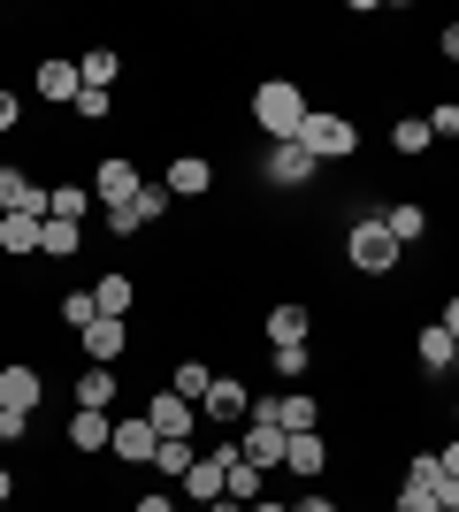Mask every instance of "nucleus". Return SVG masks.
<instances>
[{"label": "nucleus", "mask_w": 459, "mask_h": 512, "mask_svg": "<svg viewBox=\"0 0 459 512\" xmlns=\"http://www.w3.org/2000/svg\"><path fill=\"white\" fill-rule=\"evenodd\" d=\"M306 115H314V107H306V85H291V77H268V85H253V130H261L268 146H291Z\"/></svg>", "instance_id": "1"}, {"label": "nucleus", "mask_w": 459, "mask_h": 512, "mask_svg": "<svg viewBox=\"0 0 459 512\" xmlns=\"http://www.w3.org/2000/svg\"><path fill=\"white\" fill-rule=\"evenodd\" d=\"M291 146H299L314 169H329V161H352V153H360V123H352V115H337V107H314Z\"/></svg>", "instance_id": "2"}, {"label": "nucleus", "mask_w": 459, "mask_h": 512, "mask_svg": "<svg viewBox=\"0 0 459 512\" xmlns=\"http://www.w3.org/2000/svg\"><path fill=\"white\" fill-rule=\"evenodd\" d=\"M345 260L360 268V276H391V268H398V237L383 230V214H352V230H345Z\"/></svg>", "instance_id": "3"}, {"label": "nucleus", "mask_w": 459, "mask_h": 512, "mask_svg": "<svg viewBox=\"0 0 459 512\" xmlns=\"http://www.w3.org/2000/svg\"><path fill=\"white\" fill-rule=\"evenodd\" d=\"M199 421L222 428V436H230V428H245V421H253V390H245L238 375H215V390L199 398Z\"/></svg>", "instance_id": "4"}, {"label": "nucleus", "mask_w": 459, "mask_h": 512, "mask_svg": "<svg viewBox=\"0 0 459 512\" xmlns=\"http://www.w3.org/2000/svg\"><path fill=\"white\" fill-rule=\"evenodd\" d=\"M138 192H146V176H138L131 153H108V161L92 169V199H100V214H108V207H131Z\"/></svg>", "instance_id": "5"}, {"label": "nucleus", "mask_w": 459, "mask_h": 512, "mask_svg": "<svg viewBox=\"0 0 459 512\" xmlns=\"http://www.w3.org/2000/svg\"><path fill=\"white\" fill-rule=\"evenodd\" d=\"M146 421H153V436H161V444H192L199 406H192V398H176V390H153V398H146Z\"/></svg>", "instance_id": "6"}, {"label": "nucleus", "mask_w": 459, "mask_h": 512, "mask_svg": "<svg viewBox=\"0 0 459 512\" xmlns=\"http://www.w3.org/2000/svg\"><path fill=\"white\" fill-rule=\"evenodd\" d=\"M284 451H291V436H284L276 421H245V428H238V459H245V467L284 474Z\"/></svg>", "instance_id": "7"}, {"label": "nucleus", "mask_w": 459, "mask_h": 512, "mask_svg": "<svg viewBox=\"0 0 459 512\" xmlns=\"http://www.w3.org/2000/svg\"><path fill=\"white\" fill-rule=\"evenodd\" d=\"M153 451H161V436H153V421H146V413L115 421V436H108V459H123V467H153Z\"/></svg>", "instance_id": "8"}, {"label": "nucleus", "mask_w": 459, "mask_h": 512, "mask_svg": "<svg viewBox=\"0 0 459 512\" xmlns=\"http://www.w3.org/2000/svg\"><path fill=\"white\" fill-rule=\"evenodd\" d=\"M0 406L39 413V406H46V375H39L31 360H8V367H0Z\"/></svg>", "instance_id": "9"}, {"label": "nucleus", "mask_w": 459, "mask_h": 512, "mask_svg": "<svg viewBox=\"0 0 459 512\" xmlns=\"http://www.w3.org/2000/svg\"><path fill=\"white\" fill-rule=\"evenodd\" d=\"M161 184H169V199H207L215 192V161H207V153H176Z\"/></svg>", "instance_id": "10"}, {"label": "nucleus", "mask_w": 459, "mask_h": 512, "mask_svg": "<svg viewBox=\"0 0 459 512\" xmlns=\"http://www.w3.org/2000/svg\"><path fill=\"white\" fill-rule=\"evenodd\" d=\"M77 344H85V367H115L131 344V321H92V329H77Z\"/></svg>", "instance_id": "11"}, {"label": "nucleus", "mask_w": 459, "mask_h": 512, "mask_svg": "<svg viewBox=\"0 0 459 512\" xmlns=\"http://www.w3.org/2000/svg\"><path fill=\"white\" fill-rule=\"evenodd\" d=\"M284 474H299V482H322V474H329V436H322V428L291 436V451H284Z\"/></svg>", "instance_id": "12"}, {"label": "nucleus", "mask_w": 459, "mask_h": 512, "mask_svg": "<svg viewBox=\"0 0 459 512\" xmlns=\"http://www.w3.org/2000/svg\"><path fill=\"white\" fill-rule=\"evenodd\" d=\"M31 92H39L46 107H77V92H85V77H77V62H39V77H31Z\"/></svg>", "instance_id": "13"}, {"label": "nucleus", "mask_w": 459, "mask_h": 512, "mask_svg": "<svg viewBox=\"0 0 459 512\" xmlns=\"http://www.w3.org/2000/svg\"><path fill=\"white\" fill-rule=\"evenodd\" d=\"M452 352H459V337L444 329V321H421L414 329V360L429 367V375H452Z\"/></svg>", "instance_id": "14"}, {"label": "nucleus", "mask_w": 459, "mask_h": 512, "mask_svg": "<svg viewBox=\"0 0 459 512\" xmlns=\"http://www.w3.org/2000/svg\"><path fill=\"white\" fill-rule=\"evenodd\" d=\"M69 398L85 413H115V398H123V383H115V367H85L77 383H69Z\"/></svg>", "instance_id": "15"}, {"label": "nucleus", "mask_w": 459, "mask_h": 512, "mask_svg": "<svg viewBox=\"0 0 459 512\" xmlns=\"http://www.w3.org/2000/svg\"><path fill=\"white\" fill-rule=\"evenodd\" d=\"M261 169H268V184H284V192H306V184L322 176V169H314V161H306L299 146H268V161H261Z\"/></svg>", "instance_id": "16"}, {"label": "nucleus", "mask_w": 459, "mask_h": 512, "mask_svg": "<svg viewBox=\"0 0 459 512\" xmlns=\"http://www.w3.org/2000/svg\"><path fill=\"white\" fill-rule=\"evenodd\" d=\"M108 436H115V413H85V406L69 413V428H62V444L85 451V459H92V451H108Z\"/></svg>", "instance_id": "17"}, {"label": "nucleus", "mask_w": 459, "mask_h": 512, "mask_svg": "<svg viewBox=\"0 0 459 512\" xmlns=\"http://www.w3.org/2000/svg\"><path fill=\"white\" fill-rule=\"evenodd\" d=\"M92 306H100V321H131V306H138V283L123 276V268H108V276L92 283Z\"/></svg>", "instance_id": "18"}, {"label": "nucleus", "mask_w": 459, "mask_h": 512, "mask_svg": "<svg viewBox=\"0 0 459 512\" xmlns=\"http://www.w3.org/2000/svg\"><path fill=\"white\" fill-rule=\"evenodd\" d=\"M39 237H46L39 214H0V253L8 260H39Z\"/></svg>", "instance_id": "19"}, {"label": "nucleus", "mask_w": 459, "mask_h": 512, "mask_svg": "<svg viewBox=\"0 0 459 512\" xmlns=\"http://www.w3.org/2000/svg\"><path fill=\"white\" fill-rule=\"evenodd\" d=\"M383 230L398 237V253H406V245H421V237H429V207H414V199H391V207H383Z\"/></svg>", "instance_id": "20"}, {"label": "nucleus", "mask_w": 459, "mask_h": 512, "mask_svg": "<svg viewBox=\"0 0 459 512\" xmlns=\"http://www.w3.org/2000/svg\"><path fill=\"white\" fill-rule=\"evenodd\" d=\"M77 77H85L92 92H115V77H123V54H115V46H85V54H77Z\"/></svg>", "instance_id": "21"}, {"label": "nucleus", "mask_w": 459, "mask_h": 512, "mask_svg": "<svg viewBox=\"0 0 459 512\" xmlns=\"http://www.w3.org/2000/svg\"><path fill=\"white\" fill-rule=\"evenodd\" d=\"M92 207H100L92 184H54V192H46V222H85Z\"/></svg>", "instance_id": "22"}, {"label": "nucleus", "mask_w": 459, "mask_h": 512, "mask_svg": "<svg viewBox=\"0 0 459 512\" xmlns=\"http://www.w3.org/2000/svg\"><path fill=\"white\" fill-rule=\"evenodd\" d=\"M306 329H314V314H306L299 299L268 306V344H306Z\"/></svg>", "instance_id": "23"}, {"label": "nucleus", "mask_w": 459, "mask_h": 512, "mask_svg": "<svg viewBox=\"0 0 459 512\" xmlns=\"http://www.w3.org/2000/svg\"><path fill=\"white\" fill-rule=\"evenodd\" d=\"M169 390H176V398H192V406H199V398L215 390V367H207V360H176V367H169Z\"/></svg>", "instance_id": "24"}, {"label": "nucleus", "mask_w": 459, "mask_h": 512, "mask_svg": "<svg viewBox=\"0 0 459 512\" xmlns=\"http://www.w3.org/2000/svg\"><path fill=\"white\" fill-rule=\"evenodd\" d=\"M39 253H46V260H77V253H85V222H46Z\"/></svg>", "instance_id": "25"}, {"label": "nucleus", "mask_w": 459, "mask_h": 512, "mask_svg": "<svg viewBox=\"0 0 459 512\" xmlns=\"http://www.w3.org/2000/svg\"><path fill=\"white\" fill-rule=\"evenodd\" d=\"M261 490H268V474H261V467H245V459H230V482H222V497H230V505H261Z\"/></svg>", "instance_id": "26"}, {"label": "nucleus", "mask_w": 459, "mask_h": 512, "mask_svg": "<svg viewBox=\"0 0 459 512\" xmlns=\"http://www.w3.org/2000/svg\"><path fill=\"white\" fill-rule=\"evenodd\" d=\"M391 146L406 153V161H421V153L437 146V138H429V115H398V123H391Z\"/></svg>", "instance_id": "27"}, {"label": "nucleus", "mask_w": 459, "mask_h": 512, "mask_svg": "<svg viewBox=\"0 0 459 512\" xmlns=\"http://www.w3.org/2000/svg\"><path fill=\"white\" fill-rule=\"evenodd\" d=\"M192 459H199V444H161V451H153V474H161V482H184Z\"/></svg>", "instance_id": "28"}, {"label": "nucleus", "mask_w": 459, "mask_h": 512, "mask_svg": "<svg viewBox=\"0 0 459 512\" xmlns=\"http://www.w3.org/2000/svg\"><path fill=\"white\" fill-rule=\"evenodd\" d=\"M268 360H276V383H306V367H314V352H306V344H276Z\"/></svg>", "instance_id": "29"}, {"label": "nucleus", "mask_w": 459, "mask_h": 512, "mask_svg": "<svg viewBox=\"0 0 459 512\" xmlns=\"http://www.w3.org/2000/svg\"><path fill=\"white\" fill-rule=\"evenodd\" d=\"M437 482H444L437 451H414V459H406V490H429V497H437Z\"/></svg>", "instance_id": "30"}, {"label": "nucleus", "mask_w": 459, "mask_h": 512, "mask_svg": "<svg viewBox=\"0 0 459 512\" xmlns=\"http://www.w3.org/2000/svg\"><path fill=\"white\" fill-rule=\"evenodd\" d=\"M62 321H69V329H92V321H100V306H92V291H69V299H62Z\"/></svg>", "instance_id": "31"}, {"label": "nucleus", "mask_w": 459, "mask_h": 512, "mask_svg": "<svg viewBox=\"0 0 459 512\" xmlns=\"http://www.w3.org/2000/svg\"><path fill=\"white\" fill-rule=\"evenodd\" d=\"M138 230H146V214H138V199H131V207H108V237H138Z\"/></svg>", "instance_id": "32"}, {"label": "nucleus", "mask_w": 459, "mask_h": 512, "mask_svg": "<svg viewBox=\"0 0 459 512\" xmlns=\"http://www.w3.org/2000/svg\"><path fill=\"white\" fill-rule=\"evenodd\" d=\"M429 138H459V100H437V107H429Z\"/></svg>", "instance_id": "33"}, {"label": "nucleus", "mask_w": 459, "mask_h": 512, "mask_svg": "<svg viewBox=\"0 0 459 512\" xmlns=\"http://www.w3.org/2000/svg\"><path fill=\"white\" fill-rule=\"evenodd\" d=\"M108 107H115V92H77V115H85V123H108Z\"/></svg>", "instance_id": "34"}, {"label": "nucleus", "mask_w": 459, "mask_h": 512, "mask_svg": "<svg viewBox=\"0 0 459 512\" xmlns=\"http://www.w3.org/2000/svg\"><path fill=\"white\" fill-rule=\"evenodd\" d=\"M31 436V413H16V406H0V444H23Z\"/></svg>", "instance_id": "35"}, {"label": "nucleus", "mask_w": 459, "mask_h": 512, "mask_svg": "<svg viewBox=\"0 0 459 512\" xmlns=\"http://www.w3.org/2000/svg\"><path fill=\"white\" fill-rule=\"evenodd\" d=\"M398 512H444V505L429 490H398Z\"/></svg>", "instance_id": "36"}, {"label": "nucleus", "mask_w": 459, "mask_h": 512, "mask_svg": "<svg viewBox=\"0 0 459 512\" xmlns=\"http://www.w3.org/2000/svg\"><path fill=\"white\" fill-rule=\"evenodd\" d=\"M291 512H345V505H337V497H329V490H306V497H299V505H291Z\"/></svg>", "instance_id": "37"}, {"label": "nucleus", "mask_w": 459, "mask_h": 512, "mask_svg": "<svg viewBox=\"0 0 459 512\" xmlns=\"http://www.w3.org/2000/svg\"><path fill=\"white\" fill-rule=\"evenodd\" d=\"M16 123H23V100H16L8 85H0V130H16Z\"/></svg>", "instance_id": "38"}, {"label": "nucleus", "mask_w": 459, "mask_h": 512, "mask_svg": "<svg viewBox=\"0 0 459 512\" xmlns=\"http://www.w3.org/2000/svg\"><path fill=\"white\" fill-rule=\"evenodd\" d=\"M437 467H444V482H459V436H452V444H437Z\"/></svg>", "instance_id": "39"}, {"label": "nucleus", "mask_w": 459, "mask_h": 512, "mask_svg": "<svg viewBox=\"0 0 459 512\" xmlns=\"http://www.w3.org/2000/svg\"><path fill=\"white\" fill-rule=\"evenodd\" d=\"M131 512H184V505H169V490H153V497H138Z\"/></svg>", "instance_id": "40"}, {"label": "nucleus", "mask_w": 459, "mask_h": 512, "mask_svg": "<svg viewBox=\"0 0 459 512\" xmlns=\"http://www.w3.org/2000/svg\"><path fill=\"white\" fill-rule=\"evenodd\" d=\"M437 46H444V62H459V23H444V39H437Z\"/></svg>", "instance_id": "41"}, {"label": "nucleus", "mask_w": 459, "mask_h": 512, "mask_svg": "<svg viewBox=\"0 0 459 512\" xmlns=\"http://www.w3.org/2000/svg\"><path fill=\"white\" fill-rule=\"evenodd\" d=\"M437 321H444V329H452V337H459V291H452V299H444V314H437Z\"/></svg>", "instance_id": "42"}, {"label": "nucleus", "mask_w": 459, "mask_h": 512, "mask_svg": "<svg viewBox=\"0 0 459 512\" xmlns=\"http://www.w3.org/2000/svg\"><path fill=\"white\" fill-rule=\"evenodd\" d=\"M8 497H16V474H8V467H0V512H8Z\"/></svg>", "instance_id": "43"}, {"label": "nucleus", "mask_w": 459, "mask_h": 512, "mask_svg": "<svg viewBox=\"0 0 459 512\" xmlns=\"http://www.w3.org/2000/svg\"><path fill=\"white\" fill-rule=\"evenodd\" d=\"M245 512H291V505H276V497H261V505H245Z\"/></svg>", "instance_id": "44"}, {"label": "nucleus", "mask_w": 459, "mask_h": 512, "mask_svg": "<svg viewBox=\"0 0 459 512\" xmlns=\"http://www.w3.org/2000/svg\"><path fill=\"white\" fill-rule=\"evenodd\" d=\"M207 512H245V505H230V497H222V505H207Z\"/></svg>", "instance_id": "45"}, {"label": "nucleus", "mask_w": 459, "mask_h": 512, "mask_svg": "<svg viewBox=\"0 0 459 512\" xmlns=\"http://www.w3.org/2000/svg\"><path fill=\"white\" fill-rule=\"evenodd\" d=\"M452 390H459V352H452Z\"/></svg>", "instance_id": "46"}, {"label": "nucleus", "mask_w": 459, "mask_h": 512, "mask_svg": "<svg viewBox=\"0 0 459 512\" xmlns=\"http://www.w3.org/2000/svg\"><path fill=\"white\" fill-rule=\"evenodd\" d=\"M452 421H459V398H452Z\"/></svg>", "instance_id": "47"}, {"label": "nucleus", "mask_w": 459, "mask_h": 512, "mask_svg": "<svg viewBox=\"0 0 459 512\" xmlns=\"http://www.w3.org/2000/svg\"><path fill=\"white\" fill-rule=\"evenodd\" d=\"M184 512H192V505H184Z\"/></svg>", "instance_id": "48"}]
</instances>
